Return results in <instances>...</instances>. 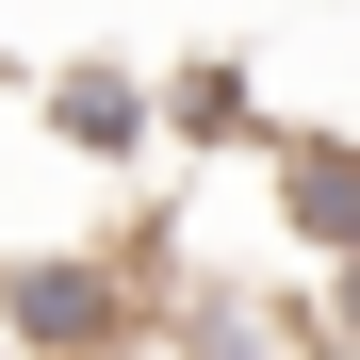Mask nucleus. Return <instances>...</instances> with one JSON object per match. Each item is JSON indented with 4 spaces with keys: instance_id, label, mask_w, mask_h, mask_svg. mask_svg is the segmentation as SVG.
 <instances>
[{
    "instance_id": "4",
    "label": "nucleus",
    "mask_w": 360,
    "mask_h": 360,
    "mask_svg": "<svg viewBox=\"0 0 360 360\" xmlns=\"http://www.w3.org/2000/svg\"><path fill=\"white\" fill-rule=\"evenodd\" d=\"M328 344L360 360V262H328Z\"/></svg>"
},
{
    "instance_id": "1",
    "label": "nucleus",
    "mask_w": 360,
    "mask_h": 360,
    "mask_svg": "<svg viewBox=\"0 0 360 360\" xmlns=\"http://www.w3.org/2000/svg\"><path fill=\"white\" fill-rule=\"evenodd\" d=\"M33 115H49V148H82V164H131L148 148V82H115V66H66Z\"/></svg>"
},
{
    "instance_id": "3",
    "label": "nucleus",
    "mask_w": 360,
    "mask_h": 360,
    "mask_svg": "<svg viewBox=\"0 0 360 360\" xmlns=\"http://www.w3.org/2000/svg\"><path fill=\"white\" fill-rule=\"evenodd\" d=\"M229 115H246V66H180V82H148V131H197V148H246Z\"/></svg>"
},
{
    "instance_id": "2",
    "label": "nucleus",
    "mask_w": 360,
    "mask_h": 360,
    "mask_svg": "<svg viewBox=\"0 0 360 360\" xmlns=\"http://www.w3.org/2000/svg\"><path fill=\"white\" fill-rule=\"evenodd\" d=\"M278 197L328 262H360V148H278Z\"/></svg>"
}]
</instances>
